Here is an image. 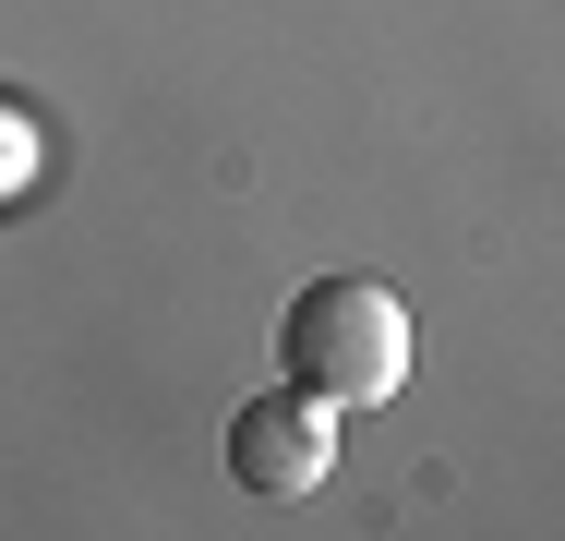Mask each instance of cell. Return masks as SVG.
Returning a JSON list of instances; mask_svg holds the SVG:
<instances>
[{"label": "cell", "instance_id": "1", "mask_svg": "<svg viewBox=\"0 0 565 541\" xmlns=\"http://www.w3.org/2000/svg\"><path fill=\"white\" fill-rule=\"evenodd\" d=\"M277 349H289V385H313L326 410H385L409 373V301L373 277H313L277 325Z\"/></svg>", "mask_w": 565, "mask_h": 541}, {"label": "cell", "instance_id": "2", "mask_svg": "<svg viewBox=\"0 0 565 541\" xmlns=\"http://www.w3.org/2000/svg\"><path fill=\"white\" fill-rule=\"evenodd\" d=\"M326 469H338V410H326L313 385L253 397V410L228 422V481H241V494H265V506H301Z\"/></svg>", "mask_w": 565, "mask_h": 541}, {"label": "cell", "instance_id": "3", "mask_svg": "<svg viewBox=\"0 0 565 541\" xmlns=\"http://www.w3.org/2000/svg\"><path fill=\"white\" fill-rule=\"evenodd\" d=\"M24 169H36V120H24V108H0V193H12Z\"/></svg>", "mask_w": 565, "mask_h": 541}]
</instances>
